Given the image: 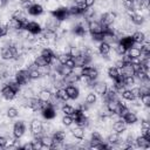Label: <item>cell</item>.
<instances>
[{
	"mask_svg": "<svg viewBox=\"0 0 150 150\" xmlns=\"http://www.w3.org/2000/svg\"><path fill=\"white\" fill-rule=\"evenodd\" d=\"M81 70H80V75L83 76L84 79H87L88 83H93L96 79H97V75H98V71L96 68L94 67H90V66H83V67H80Z\"/></svg>",
	"mask_w": 150,
	"mask_h": 150,
	"instance_id": "cell-1",
	"label": "cell"
},
{
	"mask_svg": "<svg viewBox=\"0 0 150 150\" xmlns=\"http://www.w3.org/2000/svg\"><path fill=\"white\" fill-rule=\"evenodd\" d=\"M18 56H19V52L14 45L5 46L1 49V57L4 60H15L18 59Z\"/></svg>",
	"mask_w": 150,
	"mask_h": 150,
	"instance_id": "cell-2",
	"label": "cell"
},
{
	"mask_svg": "<svg viewBox=\"0 0 150 150\" xmlns=\"http://www.w3.org/2000/svg\"><path fill=\"white\" fill-rule=\"evenodd\" d=\"M71 117H73V121L76 123V125H79V127H86V125H88L89 120H88L87 115L84 114V110H82L81 108L80 109H75V111L71 115Z\"/></svg>",
	"mask_w": 150,
	"mask_h": 150,
	"instance_id": "cell-3",
	"label": "cell"
},
{
	"mask_svg": "<svg viewBox=\"0 0 150 150\" xmlns=\"http://www.w3.org/2000/svg\"><path fill=\"white\" fill-rule=\"evenodd\" d=\"M30 76H29V71L28 69H20L19 71H16L15 74V81L20 84V86H25L30 81Z\"/></svg>",
	"mask_w": 150,
	"mask_h": 150,
	"instance_id": "cell-4",
	"label": "cell"
},
{
	"mask_svg": "<svg viewBox=\"0 0 150 150\" xmlns=\"http://www.w3.org/2000/svg\"><path fill=\"white\" fill-rule=\"evenodd\" d=\"M41 114H42V116H43L46 120H53V118L55 117V115H56V112H55V107H54L52 103L47 102V103L45 104V107L41 109Z\"/></svg>",
	"mask_w": 150,
	"mask_h": 150,
	"instance_id": "cell-5",
	"label": "cell"
},
{
	"mask_svg": "<svg viewBox=\"0 0 150 150\" xmlns=\"http://www.w3.org/2000/svg\"><path fill=\"white\" fill-rule=\"evenodd\" d=\"M68 15H69V12H68V8H66V7H60V8L52 11V16L59 21L66 20L68 18Z\"/></svg>",
	"mask_w": 150,
	"mask_h": 150,
	"instance_id": "cell-6",
	"label": "cell"
},
{
	"mask_svg": "<svg viewBox=\"0 0 150 150\" xmlns=\"http://www.w3.org/2000/svg\"><path fill=\"white\" fill-rule=\"evenodd\" d=\"M25 29H26L28 33L33 34V35H38V34L42 33V27L40 26V23H38V22H35V21H28V22H26Z\"/></svg>",
	"mask_w": 150,
	"mask_h": 150,
	"instance_id": "cell-7",
	"label": "cell"
},
{
	"mask_svg": "<svg viewBox=\"0 0 150 150\" xmlns=\"http://www.w3.org/2000/svg\"><path fill=\"white\" fill-rule=\"evenodd\" d=\"M27 103H28V107L33 110V111H41V109L45 107V104L47 103V102H43L42 100H40L39 97H33V98H29L28 101H27Z\"/></svg>",
	"mask_w": 150,
	"mask_h": 150,
	"instance_id": "cell-8",
	"label": "cell"
},
{
	"mask_svg": "<svg viewBox=\"0 0 150 150\" xmlns=\"http://www.w3.org/2000/svg\"><path fill=\"white\" fill-rule=\"evenodd\" d=\"M25 131H26V124H25V122L23 121H18L14 124V127H13V135H14V137L19 139L20 137L23 136Z\"/></svg>",
	"mask_w": 150,
	"mask_h": 150,
	"instance_id": "cell-9",
	"label": "cell"
},
{
	"mask_svg": "<svg viewBox=\"0 0 150 150\" xmlns=\"http://www.w3.org/2000/svg\"><path fill=\"white\" fill-rule=\"evenodd\" d=\"M26 20H20V19H16L14 16H12L8 21V28H13V29H16V30H21V29H25V25H26Z\"/></svg>",
	"mask_w": 150,
	"mask_h": 150,
	"instance_id": "cell-10",
	"label": "cell"
},
{
	"mask_svg": "<svg viewBox=\"0 0 150 150\" xmlns=\"http://www.w3.org/2000/svg\"><path fill=\"white\" fill-rule=\"evenodd\" d=\"M117 45L122 46L125 50H128V49H130L131 47L135 46V41H134V39H132L131 35H128V36H123V38H121V39L118 40Z\"/></svg>",
	"mask_w": 150,
	"mask_h": 150,
	"instance_id": "cell-11",
	"label": "cell"
},
{
	"mask_svg": "<svg viewBox=\"0 0 150 150\" xmlns=\"http://www.w3.org/2000/svg\"><path fill=\"white\" fill-rule=\"evenodd\" d=\"M41 56L45 59V61L47 62V64H48V66H49V64H52V63H53V61L56 59L55 53H54L52 49H49V48H45V49L41 52Z\"/></svg>",
	"mask_w": 150,
	"mask_h": 150,
	"instance_id": "cell-12",
	"label": "cell"
},
{
	"mask_svg": "<svg viewBox=\"0 0 150 150\" xmlns=\"http://www.w3.org/2000/svg\"><path fill=\"white\" fill-rule=\"evenodd\" d=\"M30 131L33 132L34 136L43 134V124H42V122L39 121V120L32 121V123H30Z\"/></svg>",
	"mask_w": 150,
	"mask_h": 150,
	"instance_id": "cell-13",
	"label": "cell"
},
{
	"mask_svg": "<svg viewBox=\"0 0 150 150\" xmlns=\"http://www.w3.org/2000/svg\"><path fill=\"white\" fill-rule=\"evenodd\" d=\"M64 89H66V93H67V95H68V97L70 100H76L79 97V95H80L79 88L75 87V86H73V84H67L64 87Z\"/></svg>",
	"mask_w": 150,
	"mask_h": 150,
	"instance_id": "cell-14",
	"label": "cell"
},
{
	"mask_svg": "<svg viewBox=\"0 0 150 150\" xmlns=\"http://www.w3.org/2000/svg\"><path fill=\"white\" fill-rule=\"evenodd\" d=\"M52 141H53V148L62 144L63 141H64V132L63 131H60V130L59 131H55L53 134V136H52Z\"/></svg>",
	"mask_w": 150,
	"mask_h": 150,
	"instance_id": "cell-15",
	"label": "cell"
},
{
	"mask_svg": "<svg viewBox=\"0 0 150 150\" xmlns=\"http://www.w3.org/2000/svg\"><path fill=\"white\" fill-rule=\"evenodd\" d=\"M93 89H94V91H95V94H98V95H104V93L107 91V89H108V87H107V84L104 83V82H93Z\"/></svg>",
	"mask_w": 150,
	"mask_h": 150,
	"instance_id": "cell-16",
	"label": "cell"
},
{
	"mask_svg": "<svg viewBox=\"0 0 150 150\" xmlns=\"http://www.w3.org/2000/svg\"><path fill=\"white\" fill-rule=\"evenodd\" d=\"M28 14L33 15V16H38V15H41L42 12H43V7L39 4H32L29 7H28Z\"/></svg>",
	"mask_w": 150,
	"mask_h": 150,
	"instance_id": "cell-17",
	"label": "cell"
},
{
	"mask_svg": "<svg viewBox=\"0 0 150 150\" xmlns=\"http://www.w3.org/2000/svg\"><path fill=\"white\" fill-rule=\"evenodd\" d=\"M115 14L114 13H111V12H107V13H104L102 16H101V23L102 25H104V26H110L112 22H114V20H115Z\"/></svg>",
	"mask_w": 150,
	"mask_h": 150,
	"instance_id": "cell-18",
	"label": "cell"
},
{
	"mask_svg": "<svg viewBox=\"0 0 150 150\" xmlns=\"http://www.w3.org/2000/svg\"><path fill=\"white\" fill-rule=\"evenodd\" d=\"M88 28H89V32H90L91 35L102 33V25H101V22H97V21H89Z\"/></svg>",
	"mask_w": 150,
	"mask_h": 150,
	"instance_id": "cell-19",
	"label": "cell"
},
{
	"mask_svg": "<svg viewBox=\"0 0 150 150\" xmlns=\"http://www.w3.org/2000/svg\"><path fill=\"white\" fill-rule=\"evenodd\" d=\"M121 118L125 122V124H134V123L137 122V116H136L134 112H131L130 110H128L127 112H124V114L121 116Z\"/></svg>",
	"mask_w": 150,
	"mask_h": 150,
	"instance_id": "cell-20",
	"label": "cell"
},
{
	"mask_svg": "<svg viewBox=\"0 0 150 150\" xmlns=\"http://www.w3.org/2000/svg\"><path fill=\"white\" fill-rule=\"evenodd\" d=\"M121 101L120 100H112V101H108L107 102V108H108V111L111 112V114H117V110L121 105Z\"/></svg>",
	"mask_w": 150,
	"mask_h": 150,
	"instance_id": "cell-21",
	"label": "cell"
},
{
	"mask_svg": "<svg viewBox=\"0 0 150 150\" xmlns=\"http://www.w3.org/2000/svg\"><path fill=\"white\" fill-rule=\"evenodd\" d=\"M1 94H2V96H4L6 100H13V98L16 96V93H15L9 86H7V84L1 89Z\"/></svg>",
	"mask_w": 150,
	"mask_h": 150,
	"instance_id": "cell-22",
	"label": "cell"
},
{
	"mask_svg": "<svg viewBox=\"0 0 150 150\" xmlns=\"http://www.w3.org/2000/svg\"><path fill=\"white\" fill-rule=\"evenodd\" d=\"M73 70H74V68H71V67H69L67 64H62V63H60V66L56 68L57 74L60 76H62V77L66 76V75H69L70 73H73Z\"/></svg>",
	"mask_w": 150,
	"mask_h": 150,
	"instance_id": "cell-23",
	"label": "cell"
},
{
	"mask_svg": "<svg viewBox=\"0 0 150 150\" xmlns=\"http://www.w3.org/2000/svg\"><path fill=\"white\" fill-rule=\"evenodd\" d=\"M54 97L57 101H61V102H66L67 100H69V97H68L64 88H57L56 91H55V94H54Z\"/></svg>",
	"mask_w": 150,
	"mask_h": 150,
	"instance_id": "cell-24",
	"label": "cell"
},
{
	"mask_svg": "<svg viewBox=\"0 0 150 150\" xmlns=\"http://www.w3.org/2000/svg\"><path fill=\"white\" fill-rule=\"evenodd\" d=\"M129 16H130V20H131L135 25H142L143 21H144V18H143L141 14L136 13L135 11H129Z\"/></svg>",
	"mask_w": 150,
	"mask_h": 150,
	"instance_id": "cell-25",
	"label": "cell"
},
{
	"mask_svg": "<svg viewBox=\"0 0 150 150\" xmlns=\"http://www.w3.org/2000/svg\"><path fill=\"white\" fill-rule=\"evenodd\" d=\"M135 143L138 148H143V149H146L150 146V139H148L146 137H144L142 135L135 139Z\"/></svg>",
	"mask_w": 150,
	"mask_h": 150,
	"instance_id": "cell-26",
	"label": "cell"
},
{
	"mask_svg": "<svg viewBox=\"0 0 150 150\" xmlns=\"http://www.w3.org/2000/svg\"><path fill=\"white\" fill-rule=\"evenodd\" d=\"M110 50H111V47H110V43H109V42L102 41V42L100 43V46H98V52H100L101 55L107 56V55L110 53Z\"/></svg>",
	"mask_w": 150,
	"mask_h": 150,
	"instance_id": "cell-27",
	"label": "cell"
},
{
	"mask_svg": "<svg viewBox=\"0 0 150 150\" xmlns=\"http://www.w3.org/2000/svg\"><path fill=\"white\" fill-rule=\"evenodd\" d=\"M102 142H103V138L98 132H93L91 134V137H90V141H89L91 148H96V145H98Z\"/></svg>",
	"mask_w": 150,
	"mask_h": 150,
	"instance_id": "cell-28",
	"label": "cell"
},
{
	"mask_svg": "<svg viewBox=\"0 0 150 150\" xmlns=\"http://www.w3.org/2000/svg\"><path fill=\"white\" fill-rule=\"evenodd\" d=\"M28 71H29V76H30V79L33 80V79H38V77H40L41 76V70H40V68L38 67V66H35L34 63L33 64H30V67L28 68Z\"/></svg>",
	"mask_w": 150,
	"mask_h": 150,
	"instance_id": "cell-29",
	"label": "cell"
},
{
	"mask_svg": "<svg viewBox=\"0 0 150 150\" xmlns=\"http://www.w3.org/2000/svg\"><path fill=\"white\" fill-rule=\"evenodd\" d=\"M121 142H122V138H121V134H118V132H114V134L109 135V137H108V143L111 145H117Z\"/></svg>",
	"mask_w": 150,
	"mask_h": 150,
	"instance_id": "cell-30",
	"label": "cell"
},
{
	"mask_svg": "<svg viewBox=\"0 0 150 150\" xmlns=\"http://www.w3.org/2000/svg\"><path fill=\"white\" fill-rule=\"evenodd\" d=\"M104 98L105 101H112V100H118V95H117V91L115 89H107V91L104 93Z\"/></svg>",
	"mask_w": 150,
	"mask_h": 150,
	"instance_id": "cell-31",
	"label": "cell"
},
{
	"mask_svg": "<svg viewBox=\"0 0 150 150\" xmlns=\"http://www.w3.org/2000/svg\"><path fill=\"white\" fill-rule=\"evenodd\" d=\"M127 129V124L123 120H120V121H116L114 123V130L115 132H118V134H122L123 131H125Z\"/></svg>",
	"mask_w": 150,
	"mask_h": 150,
	"instance_id": "cell-32",
	"label": "cell"
},
{
	"mask_svg": "<svg viewBox=\"0 0 150 150\" xmlns=\"http://www.w3.org/2000/svg\"><path fill=\"white\" fill-rule=\"evenodd\" d=\"M127 53H128V55L131 59H139L141 57V49H139V47H135L134 46L130 49H128Z\"/></svg>",
	"mask_w": 150,
	"mask_h": 150,
	"instance_id": "cell-33",
	"label": "cell"
},
{
	"mask_svg": "<svg viewBox=\"0 0 150 150\" xmlns=\"http://www.w3.org/2000/svg\"><path fill=\"white\" fill-rule=\"evenodd\" d=\"M131 36H132L135 43H139L141 45V43L145 42V34L143 32H135Z\"/></svg>",
	"mask_w": 150,
	"mask_h": 150,
	"instance_id": "cell-34",
	"label": "cell"
},
{
	"mask_svg": "<svg viewBox=\"0 0 150 150\" xmlns=\"http://www.w3.org/2000/svg\"><path fill=\"white\" fill-rule=\"evenodd\" d=\"M40 100H42L43 102H48V101H50V98L53 97V94L49 91V90H47V89H43V90H41L40 91V94H39V96H38Z\"/></svg>",
	"mask_w": 150,
	"mask_h": 150,
	"instance_id": "cell-35",
	"label": "cell"
},
{
	"mask_svg": "<svg viewBox=\"0 0 150 150\" xmlns=\"http://www.w3.org/2000/svg\"><path fill=\"white\" fill-rule=\"evenodd\" d=\"M73 136L75 137V138H77V139H82L83 137H84V129H83V127H76V128H74L73 129Z\"/></svg>",
	"mask_w": 150,
	"mask_h": 150,
	"instance_id": "cell-36",
	"label": "cell"
},
{
	"mask_svg": "<svg viewBox=\"0 0 150 150\" xmlns=\"http://www.w3.org/2000/svg\"><path fill=\"white\" fill-rule=\"evenodd\" d=\"M108 75H109V77H111L112 80H115L117 76L121 75V73H120V69L115 66V67H110V68L108 69Z\"/></svg>",
	"mask_w": 150,
	"mask_h": 150,
	"instance_id": "cell-37",
	"label": "cell"
},
{
	"mask_svg": "<svg viewBox=\"0 0 150 150\" xmlns=\"http://www.w3.org/2000/svg\"><path fill=\"white\" fill-rule=\"evenodd\" d=\"M73 32H74V34L77 35V36H84V35H86V29H84V27H83L82 25H76V26L74 27Z\"/></svg>",
	"mask_w": 150,
	"mask_h": 150,
	"instance_id": "cell-38",
	"label": "cell"
},
{
	"mask_svg": "<svg viewBox=\"0 0 150 150\" xmlns=\"http://www.w3.org/2000/svg\"><path fill=\"white\" fill-rule=\"evenodd\" d=\"M70 59H71V55H70L69 53H63V54H60V55L57 56L59 62L62 63V64H67V62H68Z\"/></svg>",
	"mask_w": 150,
	"mask_h": 150,
	"instance_id": "cell-39",
	"label": "cell"
},
{
	"mask_svg": "<svg viewBox=\"0 0 150 150\" xmlns=\"http://www.w3.org/2000/svg\"><path fill=\"white\" fill-rule=\"evenodd\" d=\"M34 64L35 66H38L39 68H45V67H47L48 64H47V62L45 61V59L40 55V56H38L35 60H34Z\"/></svg>",
	"mask_w": 150,
	"mask_h": 150,
	"instance_id": "cell-40",
	"label": "cell"
},
{
	"mask_svg": "<svg viewBox=\"0 0 150 150\" xmlns=\"http://www.w3.org/2000/svg\"><path fill=\"white\" fill-rule=\"evenodd\" d=\"M139 97H141L142 103H143L144 105H146V107L150 105V94H149V93H144V94H142Z\"/></svg>",
	"mask_w": 150,
	"mask_h": 150,
	"instance_id": "cell-41",
	"label": "cell"
},
{
	"mask_svg": "<svg viewBox=\"0 0 150 150\" xmlns=\"http://www.w3.org/2000/svg\"><path fill=\"white\" fill-rule=\"evenodd\" d=\"M62 111L64 112V115H69V116H71V115L74 114L75 109H74L71 105H69V104H64V105L62 107Z\"/></svg>",
	"mask_w": 150,
	"mask_h": 150,
	"instance_id": "cell-42",
	"label": "cell"
},
{
	"mask_svg": "<svg viewBox=\"0 0 150 150\" xmlns=\"http://www.w3.org/2000/svg\"><path fill=\"white\" fill-rule=\"evenodd\" d=\"M96 94H94V93H89L88 95H87V97H86V102H87V104H94L95 102H96Z\"/></svg>",
	"mask_w": 150,
	"mask_h": 150,
	"instance_id": "cell-43",
	"label": "cell"
},
{
	"mask_svg": "<svg viewBox=\"0 0 150 150\" xmlns=\"http://www.w3.org/2000/svg\"><path fill=\"white\" fill-rule=\"evenodd\" d=\"M7 86H9V87H11V88L16 93V94L20 91V84H19L16 81H9V82L7 83Z\"/></svg>",
	"mask_w": 150,
	"mask_h": 150,
	"instance_id": "cell-44",
	"label": "cell"
},
{
	"mask_svg": "<svg viewBox=\"0 0 150 150\" xmlns=\"http://www.w3.org/2000/svg\"><path fill=\"white\" fill-rule=\"evenodd\" d=\"M124 84L125 87L135 84V76H124Z\"/></svg>",
	"mask_w": 150,
	"mask_h": 150,
	"instance_id": "cell-45",
	"label": "cell"
},
{
	"mask_svg": "<svg viewBox=\"0 0 150 150\" xmlns=\"http://www.w3.org/2000/svg\"><path fill=\"white\" fill-rule=\"evenodd\" d=\"M18 115H19V111H18L15 108H9V109L7 110V116H8L9 118H15Z\"/></svg>",
	"mask_w": 150,
	"mask_h": 150,
	"instance_id": "cell-46",
	"label": "cell"
},
{
	"mask_svg": "<svg viewBox=\"0 0 150 150\" xmlns=\"http://www.w3.org/2000/svg\"><path fill=\"white\" fill-rule=\"evenodd\" d=\"M74 121H73V117L71 116H69V115H64L63 116V118H62V123L64 124V125H67V127H69V125H71V123H73Z\"/></svg>",
	"mask_w": 150,
	"mask_h": 150,
	"instance_id": "cell-47",
	"label": "cell"
},
{
	"mask_svg": "<svg viewBox=\"0 0 150 150\" xmlns=\"http://www.w3.org/2000/svg\"><path fill=\"white\" fill-rule=\"evenodd\" d=\"M7 33H8V26H7V25H1V23H0V38L7 35Z\"/></svg>",
	"mask_w": 150,
	"mask_h": 150,
	"instance_id": "cell-48",
	"label": "cell"
},
{
	"mask_svg": "<svg viewBox=\"0 0 150 150\" xmlns=\"http://www.w3.org/2000/svg\"><path fill=\"white\" fill-rule=\"evenodd\" d=\"M82 52L80 50V49H77V48H75V47H73V48H70V50H69V54L71 55V56H79L80 54H81Z\"/></svg>",
	"mask_w": 150,
	"mask_h": 150,
	"instance_id": "cell-49",
	"label": "cell"
},
{
	"mask_svg": "<svg viewBox=\"0 0 150 150\" xmlns=\"http://www.w3.org/2000/svg\"><path fill=\"white\" fill-rule=\"evenodd\" d=\"M94 4H95V0H82V5L86 8H90Z\"/></svg>",
	"mask_w": 150,
	"mask_h": 150,
	"instance_id": "cell-50",
	"label": "cell"
},
{
	"mask_svg": "<svg viewBox=\"0 0 150 150\" xmlns=\"http://www.w3.org/2000/svg\"><path fill=\"white\" fill-rule=\"evenodd\" d=\"M32 5V1L30 0H22L21 1V7L25 8V9H28V7Z\"/></svg>",
	"mask_w": 150,
	"mask_h": 150,
	"instance_id": "cell-51",
	"label": "cell"
},
{
	"mask_svg": "<svg viewBox=\"0 0 150 150\" xmlns=\"http://www.w3.org/2000/svg\"><path fill=\"white\" fill-rule=\"evenodd\" d=\"M141 4V8H148L150 5V0H139Z\"/></svg>",
	"mask_w": 150,
	"mask_h": 150,
	"instance_id": "cell-52",
	"label": "cell"
},
{
	"mask_svg": "<svg viewBox=\"0 0 150 150\" xmlns=\"http://www.w3.org/2000/svg\"><path fill=\"white\" fill-rule=\"evenodd\" d=\"M6 143H7V139L2 136H0V148H5L6 146Z\"/></svg>",
	"mask_w": 150,
	"mask_h": 150,
	"instance_id": "cell-53",
	"label": "cell"
},
{
	"mask_svg": "<svg viewBox=\"0 0 150 150\" xmlns=\"http://www.w3.org/2000/svg\"><path fill=\"white\" fill-rule=\"evenodd\" d=\"M141 128H142V129H150V124H149V122H148V121H143Z\"/></svg>",
	"mask_w": 150,
	"mask_h": 150,
	"instance_id": "cell-54",
	"label": "cell"
},
{
	"mask_svg": "<svg viewBox=\"0 0 150 150\" xmlns=\"http://www.w3.org/2000/svg\"><path fill=\"white\" fill-rule=\"evenodd\" d=\"M21 149H34L33 142H32V143H27V144H25L23 146H21Z\"/></svg>",
	"mask_w": 150,
	"mask_h": 150,
	"instance_id": "cell-55",
	"label": "cell"
},
{
	"mask_svg": "<svg viewBox=\"0 0 150 150\" xmlns=\"http://www.w3.org/2000/svg\"><path fill=\"white\" fill-rule=\"evenodd\" d=\"M7 1H8V0H0V6L6 5V4H7Z\"/></svg>",
	"mask_w": 150,
	"mask_h": 150,
	"instance_id": "cell-56",
	"label": "cell"
}]
</instances>
